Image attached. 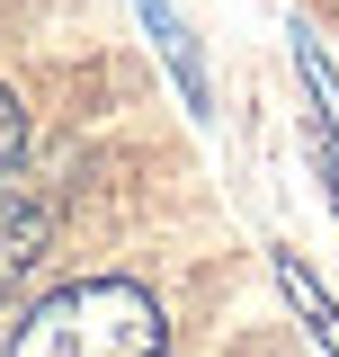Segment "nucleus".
Returning a JSON list of instances; mask_svg holds the SVG:
<instances>
[{"mask_svg": "<svg viewBox=\"0 0 339 357\" xmlns=\"http://www.w3.org/2000/svg\"><path fill=\"white\" fill-rule=\"evenodd\" d=\"M27 143H36V126H27V107H18V89H0V178L27 161Z\"/></svg>", "mask_w": 339, "mask_h": 357, "instance_id": "4", "label": "nucleus"}, {"mask_svg": "<svg viewBox=\"0 0 339 357\" xmlns=\"http://www.w3.org/2000/svg\"><path fill=\"white\" fill-rule=\"evenodd\" d=\"M277 286H286V304H295L303 321H312V340H322V349L339 357V304H331V295H322V286H312V268H303L295 250L277 259Z\"/></svg>", "mask_w": 339, "mask_h": 357, "instance_id": "3", "label": "nucleus"}, {"mask_svg": "<svg viewBox=\"0 0 339 357\" xmlns=\"http://www.w3.org/2000/svg\"><path fill=\"white\" fill-rule=\"evenodd\" d=\"M54 223H63V215H54V197H45V188H9V178H0V304H9V295L45 268Z\"/></svg>", "mask_w": 339, "mask_h": 357, "instance_id": "2", "label": "nucleus"}, {"mask_svg": "<svg viewBox=\"0 0 339 357\" xmlns=\"http://www.w3.org/2000/svg\"><path fill=\"white\" fill-rule=\"evenodd\" d=\"M161 349H170L161 295L134 286V277L54 286L9 321V357H161Z\"/></svg>", "mask_w": 339, "mask_h": 357, "instance_id": "1", "label": "nucleus"}]
</instances>
